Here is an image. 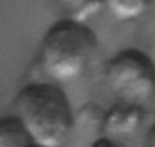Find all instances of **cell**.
<instances>
[{"mask_svg": "<svg viewBox=\"0 0 155 147\" xmlns=\"http://www.w3.org/2000/svg\"><path fill=\"white\" fill-rule=\"evenodd\" d=\"M17 117L33 146L62 147L74 128V116L65 92L53 83L24 86L15 99Z\"/></svg>", "mask_w": 155, "mask_h": 147, "instance_id": "6da1fadb", "label": "cell"}, {"mask_svg": "<svg viewBox=\"0 0 155 147\" xmlns=\"http://www.w3.org/2000/svg\"><path fill=\"white\" fill-rule=\"evenodd\" d=\"M98 47L95 32L81 23L60 20L44 35L39 45V65L56 83L80 77Z\"/></svg>", "mask_w": 155, "mask_h": 147, "instance_id": "7a4b0ae2", "label": "cell"}, {"mask_svg": "<svg viewBox=\"0 0 155 147\" xmlns=\"http://www.w3.org/2000/svg\"><path fill=\"white\" fill-rule=\"evenodd\" d=\"M105 80L119 102L143 107L155 92V62L139 48L120 50L107 62Z\"/></svg>", "mask_w": 155, "mask_h": 147, "instance_id": "3957f363", "label": "cell"}, {"mask_svg": "<svg viewBox=\"0 0 155 147\" xmlns=\"http://www.w3.org/2000/svg\"><path fill=\"white\" fill-rule=\"evenodd\" d=\"M143 120V107L117 102L108 111H105L103 131L105 137L116 140V137L131 135L137 131Z\"/></svg>", "mask_w": 155, "mask_h": 147, "instance_id": "277c9868", "label": "cell"}, {"mask_svg": "<svg viewBox=\"0 0 155 147\" xmlns=\"http://www.w3.org/2000/svg\"><path fill=\"white\" fill-rule=\"evenodd\" d=\"M33 143L17 116L0 117V147H32Z\"/></svg>", "mask_w": 155, "mask_h": 147, "instance_id": "5b68a950", "label": "cell"}, {"mask_svg": "<svg viewBox=\"0 0 155 147\" xmlns=\"http://www.w3.org/2000/svg\"><path fill=\"white\" fill-rule=\"evenodd\" d=\"M155 0H105V8L119 21H131L149 11Z\"/></svg>", "mask_w": 155, "mask_h": 147, "instance_id": "8992f818", "label": "cell"}, {"mask_svg": "<svg viewBox=\"0 0 155 147\" xmlns=\"http://www.w3.org/2000/svg\"><path fill=\"white\" fill-rule=\"evenodd\" d=\"M59 3L66 12V20L81 24H86L105 6V0H59Z\"/></svg>", "mask_w": 155, "mask_h": 147, "instance_id": "52a82bcc", "label": "cell"}, {"mask_svg": "<svg viewBox=\"0 0 155 147\" xmlns=\"http://www.w3.org/2000/svg\"><path fill=\"white\" fill-rule=\"evenodd\" d=\"M92 147H125V146H124V144H120L119 141L113 140V138L101 137V138H98L97 141H94Z\"/></svg>", "mask_w": 155, "mask_h": 147, "instance_id": "ba28073f", "label": "cell"}, {"mask_svg": "<svg viewBox=\"0 0 155 147\" xmlns=\"http://www.w3.org/2000/svg\"><path fill=\"white\" fill-rule=\"evenodd\" d=\"M146 147H155V123L151 126L148 137H146Z\"/></svg>", "mask_w": 155, "mask_h": 147, "instance_id": "9c48e42d", "label": "cell"}, {"mask_svg": "<svg viewBox=\"0 0 155 147\" xmlns=\"http://www.w3.org/2000/svg\"><path fill=\"white\" fill-rule=\"evenodd\" d=\"M32 147H38V146H32Z\"/></svg>", "mask_w": 155, "mask_h": 147, "instance_id": "30bf717a", "label": "cell"}]
</instances>
